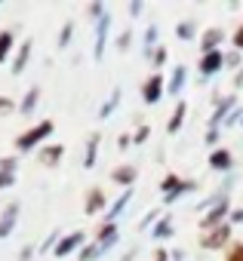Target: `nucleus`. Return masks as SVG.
<instances>
[{
	"label": "nucleus",
	"mask_w": 243,
	"mask_h": 261,
	"mask_svg": "<svg viewBox=\"0 0 243 261\" xmlns=\"http://www.w3.org/2000/svg\"><path fill=\"white\" fill-rule=\"evenodd\" d=\"M53 120H40L37 126H31V129H25V133L16 139V151L19 154H25V151H34V148H43L46 145V139L53 136Z\"/></svg>",
	"instance_id": "1"
},
{
	"label": "nucleus",
	"mask_w": 243,
	"mask_h": 261,
	"mask_svg": "<svg viewBox=\"0 0 243 261\" xmlns=\"http://www.w3.org/2000/svg\"><path fill=\"white\" fill-rule=\"evenodd\" d=\"M231 233H234V227H231V221H225V224H218V227L200 233V249H206V252H218V249H225V246L231 243Z\"/></svg>",
	"instance_id": "2"
},
{
	"label": "nucleus",
	"mask_w": 243,
	"mask_h": 261,
	"mask_svg": "<svg viewBox=\"0 0 243 261\" xmlns=\"http://www.w3.org/2000/svg\"><path fill=\"white\" fill-rule=\"evenodd\" d=\"M228 218H231V200L225 197V200H218L212 209H206V212L200 215V233H206V230H212V227L225 224Z\"/></svg>",
	"instance_id": "3"
},
{
	"label": "nucleus",
	"mask_w": 243,
	"mask_h": 261,
	"mask_svg": "<svg viewBox=\"0 0 243 261\" xmlns=\"http://www.w3.org/2000/svg\"><path fill=\"white\" fill-rule=\"evenodd\" d=\"M218 71H225V49L200 56V62H197V74H200V80H209V77H215Z\"/></svg>",
	"instance_id": "4"
},
{
	"label": "nucleus",
	"mask_w": 243,
	"mask_h": 261,
	"mask_svg": "<svg viewBox=\"0 0 243 261\" xmlns=\"http://www.w3.org/2000/svg\"><path fill=\"white\" fill-rule=\"evenodd\" d=\"M108 34H111V13H105L95 22V40H92V59L95 62H102V56L108 49Z\"/></svg>",
	"instance_id": "5"
},
{
	"label": "nucleus",
	"mask_w": 243,
	"mask_h": 261,
	"mask_svg": "<svg viewBox=\"0 0 243 261\" xmlns=\"http://www.w3.org/2000/svg\"><path fill=\"white\" fill-rule=\"evenodd\" d=\"M83 246H86V233H83V230H74V233H65V237L59 240V246L53 249V255H56V258H68V255L80 252Z\"/></svg>",
	"instance_id": "6"
},
{
	"label": "nucleus",
	"mask_w": 243,
	"mask_h": 261,
	"mask_svg": "<svg viewBox=\"0 0 243 261\" xmlns=\"http://www.w3.org/2000/svg\"><path fill=\"white\" fill-rule=\"evenodd\" d=\"M163 95H166V80H163L160 74H151V77L142 83V101H145V105H157Z\"/></svg>",
	"instance_id": "7"
},
{
	"label": "nucleus",
	"mask_w": 243,
	"mask_h": 261,
	"mask_svg": "<svg viewBox=\"0 0 243 261\" xmlns=\"http://www.w3.org/2000/svg\"><path fill=\"white\" fill-rule=\"evenodd\" d=\"M19 212H22L19 203H7V206H4V212H0V240L13 237V230H16V224H19Z\"/></svg>",
	"instance_id": "8"
},
{
	"label": "nucleus",
	"mask_w": 243,
	"mask_h": 261,
	"mask_svg": "<svg viewBox=\"0 0 243 261\" xmlns=\"http://www.w3.org/2000/svg\"><path fill=\"white\" fill-rule=\"evenodd\" d=\"M133 194H136V188H127V191H120V197L108 206V212L102 215V224H114V218L117 215H124L127 212V206H130V200H133Z\"/></svg>",
	"instance_id": "9"
},
{
	"label": "nucleus",
	"mask_w": 243,
	"mask_h": 261,
	"mask_svg": "<svg viewBox=\"0 0 243 261\" xmlns=\"http://www.w3.org/2000/svg\"><path fill=\"white\" fill-rule=\"evenodd\" d=\"M83 212L86 215H105L108 212V197H105V191L102 188H89L86 191V200H83Z\"/></svg>",
	"instance_id": "10"
},
{
	"label": "nucleus",
	"mask_w": 243,
	"mask_h": 261,
	"mask_svg": "<svg viewBox=\"0 0 243 261\" xmlns=\"http://www.w3.org/2000/svg\"><path fill=\"white\" fill-rule=\"evenodd\" d=\"M136 178H139V169H136L133 163H120V166H114V169H111V181H114V185H120L124 191H127V188H133V185H136Z\"/></svg>",
	"instance_id": "11"
},
{
	"label": "nucleus",
	"mask_w": 243,
	"mask_h": 261,
	"mask_svg": "<svg viewBox=\"0 0 243 261\" xmlns=\"http://www.w3.org/2000/svg\"><path fill=\"white\" fill-rule=\"evenodd\" d=\"M222 43H225V31H222V28H206V31L200 34V56H206V53H218Z\"/></svg>",
	"instance_id": "12"
},
{
	"label": "nucleus",
	"mask_w": 243,
	"mask_h": 261,
	"mask_svg": "<svg viewBox=\"0 0 243 261\" xmlns=\"http://www.w3.org/2000/svg\"><path fill=\"white\" fill-rule=\"evenodd\" d=\"M237 108V95H225L218 105H215V111H212V117H209V129H218L225 120H228V114Z\"/></svg>",
	"instance_id": "13"
},
{
	"label": "nucleus",
	"mask_w": 243,
	"mask_h": 261,
	"mask_svg": "<svg viewBox=\"0 0 243 261\" xmlns=\"http://www.w3.org/2000/svg\"><path fill=\"white\" fill-rule=\"evenodd\" d=\"M117 240H120V227H117V221H114V224H102L92 243H95V246L102 249V255H105V252H108V249H111Z\"/></svg>",
	"instance_id": "14"
},
{
	"label": "nucleus",
	"mask_w": 243,
	"mask_h": 261,
	"mask_svg": "<svg viewBox=\"0 0 243 261\" xmlns=\"http://www.w3.org/2000/svg\"><path fill=\"white\" fill-rule=\"evenodd\" d=\"M31 49H34V43H31V37L19 43V49H16V56H13V65H10V71H13L16 77H19V74H25V68H28V59H31Z\"/></svg>",
	"instance_id": "15"
},
{
	"label": "nucleus",
	"mask_w": 243,
	"mask_h": 261,
	"mask_svg": "<svg viewBox=\"0 0 243 261\" xmlns=\"http://www.w3.org/2000/svg\"><path fill=\"white\" fill-rule=\"evenodd\" d=\"M231 166H234L231 151H228V148H212V154H209V169H215V172H231Z\"/></svg>",
	"instance_id": "16"
},
{
	"label": "nucleus",
	"mask_w": 243,
	"mask_h": 261,
	"mask_svg": "<svg viewBox=\"0 0 243 261\" xmlns=\"http://www.w3.org/2000/svg\"><path fill=\"white\" fill-rule=\"evenodd\" d=\"M62 157H65V148L62 145H43V148H37V160L43 166H59Z\"/></svg>",
	"instance_id": "17"
},
{
	"label": "nucleus",
	"mask_w": 243,
	"mask_h": 261,
	"mask_svg": "<svg viewBox=\"0 0 243 261\" xmlns=\"http://www.w3.org/2000/svg\"><path fill=\"white\" fill-rule=\"evenodd\" d=\"M185 80H188V68L185 65H176L173 74H169V80H166V95H179L185 89Z\"/></svg>",
	"instance_id": "18"
},
{
	"label": "nucleus",
	"mask_w": 243,
	"mask_h": 261,
	"mask_svg": "<svg viewBox=\"0 0 243 261\" xmlns=\"http://www.w3.org/2000/svg\"><path fill=\"white\" fill-rule=\"evenodd\" d=\"M99 145H102V136H99V133H92V136L86 139V154H83V169H92V166L99 163Z\"/></svg>",
	"instance_id": "19"
},
{
	"label": "nucleus",
	"mask_w": 243,
	"mask_h": 261,
	"mask_svg": "<svg viewBox=\"0 0 243 261\" xmlns=\"http://www.w3.org/2000/svg\"><path fill=\"white\" fill-rule=\"evenodd\" d=\"M173 233H176V221H173L169 212H163V218L151 227V237H154V240H169Z\"/></svg>",
	"instance_id": "20"
},
{
	"label": "nucleus",
	"mask_w": 243,
	"mask_h": 261,
	"mask_svg": "<svg viewBox=\"0 0 243 261\" xmlns=\"http://www.w3.org/2000/svg\"><path fill=\"white\" fill-rule=\"evenodd\" d=\"M13 49H16V34H13L10 28L0 31V65L13 59Z\"/></svg>",
	"instance_id": "21"
},
{
	"label": "nucleus",
	"mask_w": 243,
	"mask_h": 261,
	"mask_svg": "<svg viewBox=\"0 0 243 261\" xmlns=\"http://www.w3.org/2000/svg\"><path fill=\"white\" fill-rule=\"evenodd\" d=\"M185 114H188V105H185V101H179V105H176V111H173V117L166 120V133H169V136H176L179 129L185 126Z\"/></svg>",
	"instance_id": "22"
},
{
	"label": "nucleus",
	"mask_w": 243,
	"mask_h": 261,
	"mask_svg": "<svg viewBox=\"0 0 243 261\" xmlns=\"http://www.w3.org/2000/svg\"><path fill=\"white\" fill-rule=\"evenodd\" d=\"M157 34H160L157 25H148V28H145V37H142V53H145V59H151L154 49L160 46V43H157Z\"/></svg>",
	"instance_id": "23"
},
{
	"label": "nucleus",
	"mask_w": 243,
	"mask_h": 261,
	"mask_svg": "<svg viewBox=\"0 0 243 261\" xmlns=\"http://www.w3.org/2000/svg\"><path fill=\"white\" fill-rule=\"evenodd\" d=\"M37 101H40V86H28L25 98L19 101V111H22V114H34V111H37Z\"/></svg>",
	"instance_id": "24"
},
{
	"label": "nucleus",
	"mask_w": 243,
	"mask_h": 261,
	"mask_svg": "<svg viewBox=\"0 0 243 261\" xmlns=\"http://www.w3.org/2000/svg\"><path fill=\"white\" fill-rule=\"evenodd\" d=\"M197 188H200V185H197L194 178H185V181H182V185H179L173 194H166V197H163V206H173L179 197H185V194H191V191H197Z\"/></svg>",
	"instance_id": "25"
},
{
	"label": "nucleus",
	"mask_w": 243,
	"mask_h": 261,
	"mask_svg": "<svg viewBox=\"0 0 243 261\" xmlns=\"http://www.w3.org/2000/svg\"><path fill=\"white\" fill-rule=\"evenodd\" d=\"M120 98H124V92H120V86H117V89H114V92L108 95V101H102V108H99V117H102V120H108V117H111V114L117 111Z\"/></svg>",
	"instance_id": "26"
},
{
	"label": "nucleus",
	"mask_w": 243,
	"mask_h": 261,
	"mask_svg": "<svg viewBox=\"0 0 243 261\" xmlns=\"http://www.w3.org/2000/svg\"><path fill=\"white\" fill-rule=\"evenodd\" d=\"M176 37H179V40H194V37H197V22H194V19L179 22V25H176Z\"/></svg>",
	"instance_id": "27"
},
{
	"label": "nucleus",
	"mask_w": 243,
	"mask_h": 261,
	"mask_svg": "<svg viewBox=\"0 0 243 261\" xmlns=\"http://www.w3.org/2000/svg\"><path fill=\"white\" fill-rule=\"evenodd\" d=\"M160 218H163V212H160V209H151V212H145V215H142V221H139V230H148V227H154Z\"/></svg>",
	"instance_id": "28"
},
{
	"label": "nucleus",
	"mask_w": 243,
	"mask_h": 261,
	"mask_svg": "<svg viewBox=\"0 0 243 261\" xmlns=\"http://www.w3.org/2000/svg\"><path fill=\"white\" fill-rule=\"evenodd\" d=\"M99 255H102V249H99L95 243H86V246H83V249L77 252V258H80V261H95Z\"/></svg>",
	"instance_id": "29"
},
{
	"label": "nucleus",
	"mask_w": 243,
	"mask_h": 261,
	"mask_svg": "<svg viewBox=\"0 0 243 261\" xmlns=\"http://www.w3.org/2000/svg\"><path fill=\"white\" fill-rule=\"evenodd\" d=\"M71 37H74V22H65L62 31H59V49H65L71 43Z\"/></svg>",
	"instance_id": "30"
},
{
	"label": "nucleus",
	"mask_w": 243,
	"mask_h": 261,
	"mask_svg": "<svg viewBox=\"0 0 243 261\" xmlns=\"http://www.w3.org/2000/svg\"><path fill=\"white\" fill-rule=\"evenodd\" d=\"M166 62H169V49H166V46H157L154 56H151V65H154V68H163Z\"/></svg>",
	"instance_id": "31"
},
{
	"label": "nucleus",
	"mask_w": 243,
	"mask_h": 261,
	"mask_svg": "<svg viewBox=\"0 0 243 261\" xmlns=\"http://www.w3.org/2000/svg\"><path fill=\"white\" fill-rule=\"evenodd\" d=\"M240 62H243V59H240V53H237V49L225 53V68H228V71H240V68H243Z\"/></svg>",
	"instance_id": "32"
},
{
	"label": "nucleus",
	"mask_w": 243,
	"mask_h": 261,
	"mask_svg": "<svg viewBox=\"0 0 243 261\" xmlns=\"http://www.w3.org/2000/svg\"><path fill=\"white\" fill-rule=\"evenodd\" d=\"M59 240H62V233H59V230H53V233L40 243V249H37V252H43V255H46V252H53V249L59 246Z\"/></svg>",
	"instance_id": "33"
},
{
	"label": "nucleus",
	"mask_w": 243,
	"mask_h": 261,
	"mask_svg": "<svg viewBox=\"0 0 243 261\" xmlns=\"http://www.w3.org/2000/svg\"><path fill=\"white\" fill-rule=\"evenodd\" d=\"M225 261H243V243H231L225 252Z\"/></svg>",
	"instance_id": "34"
},
{
	"label": "nucleus",
	"mask_w": 243,
	"mask_h": 261,
	"mask_svg": "<svg viewBox=\"0 0 243 261\" xmlns=\"http://www.w3.org/2000/svg\"><path fill=\"white\" fill-rule=\"evenodd\" d=\"M16 169H19V157H0V172L16 175Z\"/></svg>",
	"instance_id": "35"
},
{
	"label": "nucleus",
	"mask_w": 243,
	"mask_h": 261,
	"mask_svg": "<svg viewBox=\"0 0 243 261\" xmlns=\"http://www.w3.org/2000/svg\"><path fill=\"white\" fill-rule=\"evenodd\" d=\"M13 111H19L16 101H13L10 95H0V117H7V114H13Z\"/></svg>",
	"instance_id": "36"
},
{
	"label": "nucleus",
	"mask_w": 243,
	"mask_h": 261,
	"mask_svg": "<svg viewBox=\"0 0 243 261\" xmlns=\"http://www.w3.org/2000/svg\"><path fill=\"white\" fill-rule=\"evenodd\" d=\"M148 139H151V129H148V126L142 123V126L136 129V136H133V145H145Z\"/></svg>",
	"instance_id": "37"
},
{
	"label": "nucleus",
	"mask_w": 243,
	"mask_h": 261,
	"mask_svg": "<svg viewBox=\"0 0 243 261\" xmlns=\"http://www.w3.org/2000/svg\"><path fill=\"white\" fill-rule=\"evenodd\" d=\"M130 46H133V31H124V34L117 37V49H120V53H127Z\"/></svg>",
	"instance_id": "38"
},
{
	"label": "nucleus",
	"mask_w": 243,
	"mask_h": 261,
	"mask_svg": "<svg viewBox=\"0 0 243 261\" xmlns=\"http://www.w3.org/2000/svg\"><path fill=\"white\" fill-rule=\"evenodd\" d=\"M16 185V175H10V172H0V191H10Z\"/></svg>",
	"instance_id": "39"
},
{
	"label": "nucleus",
	"mask_w": 243,
	"mask_h": 261,
	"mask_svg": "<svg viewBox=\"0 0 243 261\" xmlns=\"http://www.w3.org/2000/svg\"><path fill=\"white\" fill-rule=\"evenodd\" d=\"M218 139H222V129H206V136H203L206 145H218Z\"/></svg>",
	"instance_id": "40"
},
{
	"label": "nucleus",
	"mask_w": 243,
	"mask_h": 261,
	"mask_svg": "<svg viewBox=\"0 0 243 261\" xmlns=\"http://www.w3.org/2000/svg\"><path fill=\"white\" fill-rule=\"evenodd\" d=\"M231 43H234V49H237V53L243 49V25H240V28L234 31V37H231Z\"/></svg>",
	"instance_id": "41"
},
{
	"label": "nucleus",
	"mask_w": 243,
	"mask_h": 261,
	"mask_svg": "<svg viewBox=\"0 0 243 261\" xmlns=\"http://www.w3.org/2000/svg\"><path fill=\"white\" fill-rule=\"evenodd\" d=\"M34 258V246H25L22 252H19V261H31Z\"/></svg>",
	"instance_id": "42"
},
{
	"label": "nucleus",
	"mask_w": 243,
	"mask_h": 261,
	"mask_svg": "<svg viewBox=\"0 0 243 261\" xmlns=\"http://www.w3.org/2000/svg\"><path fill=\"white\" fill-rule=\"evenodd\" d=\"M228 221H231V227L240 224V221H243V209H231V218H228Z\"/></svg>",
	"instance_id": "43"
},
{
	"label": "nucleus",
	"mask_w": 243,
	"mask_h": 261,
	"mask_svg": "<svg viewBox=\"0 0 243 261\" xmlns=\"http://www.w3.org/2000/svg\"><path fill=\"white\" fill-rule=\"evenodd\" d=\"M130 145H133V136H120V139H117V148H120V151H127Z\"/></svg>",
	"instance_id": "44"
},
{
	"label": "nucleus",
	"mask_w": 243,
	"mask_h": 261,
	"mask_svg": "<svg viewBox=\"0 0 243 261\" xmlns=\"http://www.w3.org/2000/svg\"><path fill=\"white\" fill-rule=\"evenodd\" d=\"M169 261H185V249H173L169 252Z\"/></svg>",
	"instance_id": "45"
},
{
	"label": "nucleus",
	"mask_w": 243,
	"mask_h": 261,
	"mask_svg": "<svg viewBox=\"0 0 243 261\" xmlns=\"http://www.w3.org/2000/svg\"><path fill=\"white\" fill-rule=\"evenodd\" d=\"M142 10H145V4H130V16H142Z\"/></svg>",
	"instance_id": "46"
},
{
	"label": "nucleus",
	"mask_w": 243,
	"mask_h": 261,
	"mask_svg": "<svg viewBox=\"0 0 243 261\" xmlns=\"http://www.w3.org/2000/svg\"><path fill=\"white\" fill-rule=\"evenodd\" d=\"M154 261H169V252H166V249H157V252H154Z\"/></svg>",
	"instance_id": "47"
},
{
	"label": "nucleus",
	"mask_w": 243,
	"mask_h": 261,
	"mask_svg": "<svg viewBox=\"0 0 243 261\" xmlns=\"http://www.w3.org/2000/svg\"><path fill=\"white\" fill-rule=\"evenodd\" d=\"M234 86H243V68H240V71L234 74Z\"/></svg>",
	"instance_id": "48"
},
{
	"label": "nucleus",
	"mask_w": 243,
	"mask_h": 261,
	"mask_svg": "<svg viewBox=\"0 0 243 261\" xmlns=\"http://www.w3.org/2000/svg\"><path fill=\"white\" fill-rule=\"evenodd\" d=\"M240 126H243V120H240Z\"/></svg>",
	"instance_id": "49"
}]
</instances>
